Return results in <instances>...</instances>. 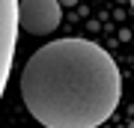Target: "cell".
Listing matches in <instances>:
<instances>
[{
  "mask_svg": "<svg viewBox=\"0 0 134 128\" xmlns=\"http://www.w3.org/2000/svg\"><path fill=\"white\" fill-rule=\"evenodd\" d=\"M122 95L119 66L101 45L57 39L21 69V98L45 128H98Z\"/></svg>",
  "mask_w": 134,
  "mask_h": 128,
  "instance_id": "cell-1",
  "label": "cell"
},
{
  "mask_svg": "<svg viewBox=\"0 0 134 128\" xmlns=\"http://www.w3.org/2000/svg\"><path fill=\"white\" fill-rule=\"evenodd\" d=\"M63 21V6L57 0H18V30L33 36L54 33Z\"/></svg>",
  "mask_w": 134,
  "mask_h": 128,
  "instance_id": "cell-2",
  "label": "cell"
},
{
  "mask_svg": "<svg viewBox=\"0 0 134 128\" xmlns=\"http://www.w3.org/2000/svg\"><path fill=\"white\" fill-rule=\"evenodd\" d=\"M15 48H18V0H0V98L12 75Z\"/></svg>",
  "mask_w": 134,
  "mask_h": 128,
  "instance_id": "cell-3",
  "label": "cell"
},
{
  "mask_svg": "<svg viewBox=\"0 0 134 128\" xmlns=\"http://www.w3.org/2000/svg\"><path fill=\"white\" fill-rule=\"evenodd\" d=\"M57 3H60V6H75L77 0H57Z\"/></svg>",
  "mask_w": 134,
  "mask_h": 128,
  "instance_id": "cell-4",
  "label": "cell"
},
{
  "mask_svg": "<svg viewBox=\"0 0 134 128\" xmlns=\"http://www.w3.org/2000/svg\"><path fill=\"white\" fill-rule=\"evenodd\" d=\"M131 9H134V0H131Z\"/></svg>",
  "mask_w": 134,
  "mask_h": 128,
  "instance_id": "cell-5",
  "label": "cell"
}]
</instances>
